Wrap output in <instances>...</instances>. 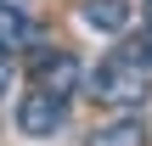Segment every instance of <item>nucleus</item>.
I'll return each mask as SVG.
<instances>
[{
	"mask_svg": "<svg viewBox=\"0 0 152 146\" xmlns=\"http://www.w3.org/2000/svg\"><path fill=\"white\" fill-rule=\"evenodd\" d=\"M17 129H23L28 141H51V135H62V129H68V96L28 84V96L17 101Z\"/></svg>",
	"mask_w": 152,
	"mask_h": 146,
	"instance_id": "2",
	"label": "nucleus"
},
{
	"mask_svg": "<svg viewBox=\"0 0 152 146\" xmlns=\"http://www.w3.org/2000/svg\"><path fill=\"white\" fill-rule=\"evenodd\" d=\"M85 84H90V101L135 113V107L152 96V34L118 45V51H107V56L85 73Z\"/></svg>",
	"mask_w": 152,
	"mask_h": 146,
	"instance_id": "1",
	"label": "nucleus"
},
{
	"mask_svg": "<svg viewBox=\"0 0 152 146\" xmlns=\"http://www.w3.org/2000/svg\"><path fill=\"white\" fill-rule=\"evenodd\" d=\"M85 146H152V135H147V124H141L135 113H124V118H113V124L90 129Z\"/></svg>",
	"mask_w": 152,
	"mask_h": 146,
	"instance_id": "5",
	"label": "nucleus"
},
{
	"mask_svg": "<svg viewBox=\"0 0 152 146\" xmlns=\"http://www.w3.org/2000/svg\"><path fill=\"white\" fill-rule=\"evenodd\" d=\"M141 6H147V11H141V17H147V34H152V0H141Z\"/></svg>",
	"mask_w": 152,
	"mask_h": 146,
	"instance_id": "8",
	"label": "nucleus"
},
{
	"mask_svg": "<svg viewBox=\"0 0 152 146\" xmlns=\"http://www.w3.org/2000/svg\"><path fill=\"white\" fill-rule=\"evenodd\" d=\"M11 84H17V68H11V56H6V51H0V101H6V96H11Z\"/></svg>",
	"mask_w": 152,
	"mask_h": 146,
	"instance_id": "7",
	"label": "nucleus"
},
{
	"mask_svg": "<svg viewBox=\"0 0 152 146\" xmlns=\"http://www.w3.org/2000/svg\"><path fill=\"white\" fill-rule=\"evenodd\" d=\"M28 84L56 90V96H73V90L85 84V62H79L73 51H39V56L28 62Z\"/></svg>",
	"mask_w": 152,
	"mask_h": 146,
	"instance_id": "3",
	"label": "nucleus"
},
{
	"mask_svg": "<svg viewBox=\"0 0 152 146\" xmlns=\"http://www.w3.org/2000/svg\"><path fill=\"white\" fill-rule=\"evenodd\" d=\"M34 39H39L34 17H23V6L0 0V51H17V45H34Z\"/></svg>",
	"mask_w": 152,
	"mask_h": 146,
	"instance_id": "6",
	"label": "nucleus"
},
{
	"mask_svg": "<svg viewBox=\"0 0 152 146\" xmlns=\"http://www.w3.org/2000/svg\"><path fill=\"white\" fill-rule=\"evenodd\" d=\"M79 23L96 34H124L130 28V0H79Z\"/></svg>",
	"mask_w": 152,
	"mask_h": 146,
	"instance_id": "4",
	"label": "nucleus"
}]
</instances>
